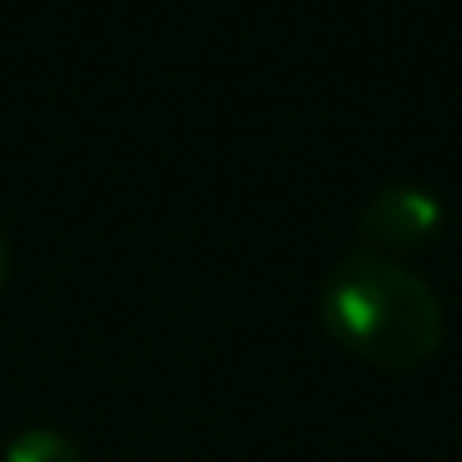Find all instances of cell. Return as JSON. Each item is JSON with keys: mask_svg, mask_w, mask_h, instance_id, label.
<instances>
[{"mask_svg": "<svg viewBox=\"0 0 462 462\" xmlns=\"http://www.w3.org/2000/svg\"><path fill=\"white\" fill-rule=\"evenodd\" d=\"M9 270H14V247H9V234H5V225H0V288H5Z\"/></svg>", "mask_w": 462, "mask_h": 462, "instance_id": "obj_4", "label": "cell"}, {"mask_svg": "<svg viewBox=\"0 0 462 462\" xmlns=\"http://www.w3.org/2000/svg\"><path fill=\"white\" fill-rule=\"evenodd\" d=\"M440 229H445V202L436 198V189L413 184V180L382 184L359 211V238L368 243V252H382V256L418 252L436 243Z\"/></svg>", "mask_w": 462, "mask_h": 462, "instance_id": "obj_2", "label": "cell"}, {"mask_svg": "<svg viewBox=\"0 0 462 462\" xmlns=\"http://www.w3.org/2000/svg\"><path fill=\"white\" fill-rule=\"evenodd\" d=\"M319 323L355 359L409 373L445 346V306L404 261L355 247L319 283Z\"/></svg>", "mask_w": 462, "mask_h": 462, "instance_id": "obj_1", "label": "cell"}, {"mask_svg": "<svg viewBox=\"0 0 462 462\" xmlns=\"http://www.w3.org/2000/svg\"><path fill=\"white\" fill-rule=\"evenodd\" d=\"M0 462H90V458H86V449L72 436H63L54 427H23L5 445Z\"/></svg>", "mask_w": 462, "mask_h": 462, "instance_id": "obj_3", "label": "cell"}]
</instances>
